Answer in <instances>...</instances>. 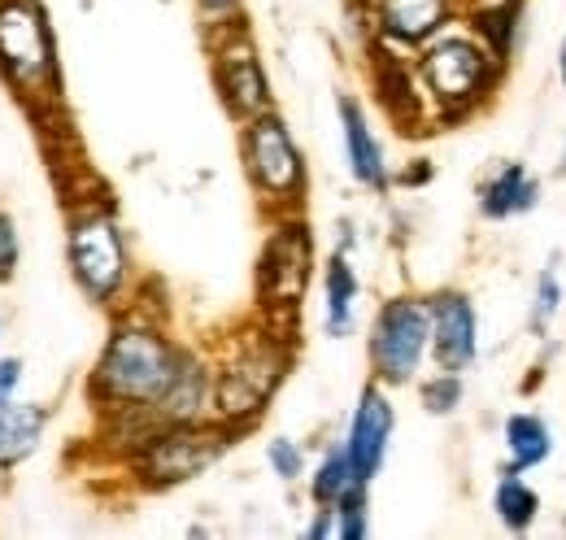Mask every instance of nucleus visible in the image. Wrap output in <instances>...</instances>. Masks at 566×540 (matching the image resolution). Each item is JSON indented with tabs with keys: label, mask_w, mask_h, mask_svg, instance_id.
Segmentation results:
<instances>
[{
	"label": "nucleus",
	"mask_w": 566,
	"mask_h": 540,
	"mask_svg": "<svg viewBox=\"0 0 566 540\" xmlns=\"http://www.w3.org/2000/svg\"><path fill=\"white\" fill-rule=\"evenodd\" d=\"M184 357V344L161 328V319L127 310L114 319L109 336L96 353V366L87 375V402L101 409H148L175 380V366Z\"/></svg>",
	"instance_id": "f257e3e1"
},
{
	"label": "nucleus",
	"mask_w": 566,
	"mask_h": 540,
	"mask_svg": "<svg viewBox=\"0 0 566 540\" xmlns=\"http://www.w3.org/2000/svg\"><path fill=\"white\" fill-rule=\"evenodd\" d=\"M292 371V344L280 332V323H262L253 332L227 340V349L213 357V418L249 432L271 397L280 393V384Z\"/></svg>",
	"instance_id": "f03ea898"
},
{
	"label": "nucleus",
	"mask_w": 566,
	"mask_h": 540,
	"mask_svg": "<svg viewBox=\"0 0 566 540\" xmlns=\"http://www.w3.org/2000/svg\"><path fill=\"white\" fill-rule=\"evenodd\" d=\"M505 70L510 66L496 62L471 31H440L415 53L419 87L427 96L431 123H440V127L467 123L471 114H480L496 96Z\"/></svg>",
	"instance_id": "7ed1b4c3"
},
{
	"label": "nucleus",
	"mask_w": 566,
	"mask_h": 540,
	"mask_svg": "<svg viewBox=\"0 0 566 540\" xmlns=\"http://www.w3.org/2000/svg\"><path fill=\"white\" fill-rule=\"evenodd\" d=\"M0 83L31 114L62 105L57 35L44 0H0Z\"/></svg>",
	"instance_id": "20e7f679"
},
{
	"label": "nucleus",
	"mask_w": 566,
	"mask_h": 540,
	"mask_svg": "<svg viewBox=\"0 0 566 540\" xmlns=\"http://www.w3.org/2000/svg\"><path fill=\"white\" fill-rule=\"evenodd\" d=\"M66 267L74 288L101 305L118 310L132 292V249L127 231L118 222V209L109 201H83L66 218Z\"/></svg>",
	"instance_id": "39448f33"
},
{
	"label": "nucleus",
	"mask_w": 566,
	"mask_h": 540,
	"mask_svg": "<svg viewBox=\"0 0 566 540\" xmlns=\"http://www.w3.org/2000/svg\"><path fill=\"white\" fill-rule=\"evenodd\" d=\"M235 427L206 418V423H161L144 436L140 445L123 458L132 479L140 484L144 492H166L179 488L197 475H206L235 445Z\"/></svg>",
	"instance_id": "423d86ee"
},
{
	"label": "nucleus",
	"mask_w": 566,
	"mask_h": 540,
	"mask_svg": "<svg viewBox=\"0 0 566 540\" xmlns=\"http://www.w3.org/2000/svg\"><path fill=\"white\" fill-rule=\"evenodd\" d=\"M240 166L266 214H301L310 193V166L280 110L240 123Z\"/></svg>",
	"instance_id": "0eeeda50"
},
{
	"label": "nucleus",
	"mask_w": 566,
	"mask_h": 540,
	"mask_svg": "<svg viewBox=\"0 0 566 540\" xmlns=\"http://www.w3.org/2000/svg\"><path fill=\"white\" fill-rule=\"evenodd\" d=\"M427 357H431V305L427 297L401 292L388 297L366 332V362H370V380H379L384 388H406L423 375Z\"/></svg>",
	"instance_id": "6e6552de"
},
{
	"label": "nucleus",
	"mask_w": 566,
	"mask_h": 540,
	"mask_svg": "<svg viewBox=\"0 0 566 540\" xmlns=\"http://www.w3.org/2000/svg\"><path fill=\"white\" fill-rule=\"evenodd\" d=\"M206 49H210L213 92L235 123H249V118L275 110V92H271V79H266L258 40H253L244 13L231 22L206 27Z\"/></svg>",
	"instance_id": "1a4fd4ad"
},
{
	"label": "nucleus",
	"mask_w": 566,
	"mask_h": 540,
	"mask_svg": "<svg viewBox=\"0 0 566 540\" xmlns=\"http://www.w3.org/2000/svg\"><path fill=\"white\" fill-rule=\"evenodd\" d=\"M314 274V236L301 214H275V227L258 253V305L271 323L296 319Z\"/></svg>",
	"instance_id": "9d476101"
},
{
	"label": "nucleus",
	"mask_w": 566,
	"mask_h": 540,
	"mask_svg": "<svg viewBox=\"0 0 566 540\" xmlns=\"http://www.w3.org/2000/svg\"><path fill=\"white\" fill-rule=\"evenodd\" d=\"M462 18V0H361V22L375 44L419 53L427 40Z\"/></svg>",
	"instance_id": "9b49d317"
},
{
	"label": "nucleus",
	"mask_w": 566,
	"mask_h": 540,
	"mask_svg": "<svg viewBox=\"0 0 566 540\" xmlns=\"http://www.w3.org/2000/svg\"><path fill=\"white\" fill-rule=\"evenodd\" d=\"M431 305V362L436 371L467 375L480 357V314L462 288H440L427 297Z\"/></svg>",
	"instance_id": "f8f14e48"
},
{
	"label": "nucleus",
	"mask_w": 566,
	"mask_h": 540,
	"mask_svg": "<svg viewBox=\"0 0 566 540\" xmlns=\"http://www.w3.org/2000/svg\"><path fill=\"white\" fill-rule=\"evenodd\" d=\"M392 432H397V405L388 397V388L379 380H366L357 405L349 414V432H345V454L354 463V471L370 484L375 475L384 471L388 449H392Z\"/></svg>",
	"instance_id": "ddd939ff"
},
{
	"label": "nucleus",
	"mask_w": 566,
	"mask_h": 540,
	"mask_svg": "<svg viewBox=\"0 0 566 540\" xmlns=\"http://www.w3.org/2000/svg\"><path fill=\"white\" fill-rule=\"evenodd\" d=\"M370 79H375V96L384 105V114L401 127V132H419L431 123L427 96L419 87L415 62H406V53L388 49V44H370Z\"/></svg>",
	"instance_id": "4468645a"
},
{
	"label": "nucleus",
	"mask_w": 566,
	"mask_h": 540,
	"mask_svg": "<svg viewBox=\"0 0 566 540\" xmlns=\"http://www.w3.org/2000/svg\"><path fill=\"white\" fill-rule=\"evenodd\" d=\"M157 423H206L213 418V362L184 344V357L175 366V380L153 405Z\"/></svg>",
	"instance_id": "2eb2a0df"
},
{
	"label": "nucleus",
	"mask_w": 566,
	"mask_h": 540,
	"mask_svg": "<svg viewBox=\"0 0 566 540\" xmlns=\"http://www.w3.org/2000/svg\"><path fill=\"white\" fill-rule=\"evenodd\" d=\"M336 114H340V139H345L349 175H354V179L361 184V188H366V193L384 197V193L392 188V170H388L384 144H379V135H375V127H370V118H366L361 101L345 92V96L336 101Z\"/></svg>",
	"instance_id": "dca6fc26"
},
{
	"label": "nucleus",
	"mask_w": 566,
	"mask_h": 540,
	"mask_svg": "<svg viewBox=\"0 0 566 540\" xmlns=\"http://www.w3.org/2000/svg\"><path fill=\"white\" fill-rule=\"evenodd\" d=\"M541 205V179L523 162H501L493 175L480 184V214L489 222L523 218Z\"/></svg>",
	"instance_id": "f3484780"
},
{
	"label": "nucleus",
	"mask_w": 566,
	"mask_h": 540,
	"mask_svg": "<svg viewBox=\"0 0 566 540\" xmlns=\"http://www.w3.org/2000/svg\"><path fill=\"white\" fill-rule=\"evenodd\" d=\"M501 471H536L554 458V427L536 409H514L501 423Z\"/></svg>",
	"instance_id": "a211bd4d"
},
{
	"label": "nucleus",
	"mask_w": 566,
	"mask_h": 540,
	"mask_svg": "<svg viewBox=\"0 0 566 540\" xmlns=\"http://www.w3.org/2000/svg\"><path fill=\"white\" fill-rule=\"evenodd\" d=\"M357 297H361V279H357L349 249H336L323 270V332L332 340H349L357 328Z\"/></svg>",
	"instance_id": "6ab92c4d"
},
{
	"label": "nucleus",
	"mask_w": 566,
	"mask_h": 540,
	"mask_svg": "<svg viewBox=\"0 0 566 540\" xmlns=\"http://www.w3.org/2000/svg\"><path fill=\"white\" fill-rule=\"evenodd\" d=\"M49 427V409L35 402H0V471H13L18 463H27Z\"/></svg>",
	"instance_id": "aec40b11"
},
{
	"label": "nucleus",
	"mask_w": 566,
	"mask_h": 540,
	"mask_svg": "<svg viewBox=\"0 0 566 540\" xmlns=\"http://www.w3.org/2000/svg\"><path fill=\"white\" fill-rule=\"evenodd\" d=\"M462 18H467L471 35L493 53L496 62H505V66H510V58H514V40H518L523 0H484V4H462Z\"/></svg>",
	"instance_id": "412c9836"
},
{
	"label": "nucleus",
	"mask_w": 566,
	"mask_h": 540,
	"mask_svg": "<svg viewBox=\"0 0 566 540\" xmlns=\"http://www.w3.org/2000/svg\"><path fill=\"white\" fill-rule=\"evenodd\" d=\"M493 515L496 523L514 537L532 532L541 519V492L523 479V471H501L493 484Z\"/></svg>",
	"instance_id": "4be33fe9"
},
{
	"label": "nucleus",
	"mask_w": 566,
	"mask_h": 540,
	"mask_svg": "<svg viewBox=\"0 0 566 540\" xmlns=\"http://www.w3.org/2000/svg\"><path fill=\"white\" fill-rule=\"evenodd\" d=\"M357 488H366V479L354 471L345 445H332V449L318 458V467L310 471V501H314V506H336V501H345Z\"/></svg>",
	"instance_id": "5701e85b"
},
{
	"label": "nucleus",
	"mask_w": 566,
	"mask_h": 540,
	"mask_svg": "<svg viewBox=\"0 0 566 540\" xmlns=\"http://www.w3.org/2000/svg\"><path fill=\"white\" fill-rule=\"evenodd\" d=\"M462 402H467V384H462L458 371H436V375L419 380V405H423L431 418H449V414H458V405Z\"/></svg>",
	"instance_id": "b1692460"
},
{
	"label": "nucleus",
	"mask_w": 566,
	"mask_h": 540,
	"mask_svg": "<svg viewBox=\"0 0 566 540\" xmlns=\"http://www.w3.org/2000/svg\"><path fill=\"white\" fill-rule=\"evenodd\" d=\"M558 310H563V274H558V267H545L541 274H536L532 310H527V328H532V336H545L549 323L558 319Z\"/></svg>",
	"instance_id": "393cba45"
},
{
	"label": "nucleus",
	"mask_w": 566,
	"mask_h": 540,
	"mask_svg": "<svg viewBox=\"0 0 566 540\" xmlns=\"http://www.w3.org/2000/svg\"><path fill=\"white\" fill-rule=\"evenodd\" d=\"M336 510V540H366L370 537V484L349 492L345 501L332 506Z\"/></svg>",
	"instance_id": "a878e982"
},
{
	"label": "nucleus",
	"mask_w": 566,
	"mask_h": 540,
	"mask_svg": "<svg viewBox=\"0 0 566 540\" xmlns=\"http://www.w3.org/2000/svg\"><path fill=\"white\" fill-rule=\"evenodd\" d=\"M266 467L283 484H296V479H305V449L292 436H271L266 440Z\"/></svg>",
	"instance_id": "bb28decb"
},
{
	"label": "nucleus",
	"mask_w": 566,
	"mask_h": 540,
	"mask_svg": "<svg viewBox=\"0 0 566 540\" xmlns=\"http://www.w3.org/2000/svg\"><path fill=\"white\" fill-rule=\"evenodd\" d=\"M18 262H22V240H18V222L9 209H0V288L13 283L18 274Z\"/></svg>",
	"instance_id": "cd10ccee"
},
{
	"label": "nucleus",
	"mask_w": 566,
	"mask_h": 540,
	"mask_svg": "<svg viewBox=\"0 0 566 540\" xmlns=\"http://www.w3.org/2000/svg\"><path fill=\"white\" fill-rule=\"evenodd\" d=\"M197 13L206 18V27H218V22H231L240 18V0H192Z\"/></svg>",
	"instance_id": "c85d7f7f"
},
{
	"label": "nucleus",
	"mask_w": 566,
	"mask_h": 540,
	"mask_svg": "<svg viewBox=\"0 0 566 540\" xmlns=\"http://www.w3.org/2000/svg\"><path fill=\"white\" fill-rule=\"evenodd\" d=\"M22 388V357H0V402L18 397Z\"/></svg>",
	"instance_id": "c756f323"
},
{
	"label": "nucleus",
	"mask_w": 566,
	"mask_h": 540,
	"mask_svg": "<svg viewBox=\"0 0 566 540\" xmlns=\"http://www.w3.org/2000/svg\"><path fill=\"white\" fill-rule=\"evenodd\" d=\"M310 540H336V510L332 506H314V519L305 528Z\"/></svg>",
	"instance_id": "7c9ffc66"
},
{
	"label": "nucleus",
	"mask_w": 566,
	"mask_h": 540,
	"mask_svg": "<svg viewBox=\"0 0 566 540\" xmlns=\"http://www.w3.org/2000/svg\"><path fill=\"white\" fill-rule=\"evenodd\" d=\"M427 175H431L427 166H415V170H406V175H397V179H401V184H423Z\"/></svg>",
	"instance_id": "2f4dec72"
},
{
	"label": "nucleus",
	"mask_w": 566,
	"mask_h": 540,
	"mask_svg": "<svg viewBox=\"0 0 566 540\" xmlns=\"http://www.w3.org/2000/svg\"><path fill=\"white\" fill-rule=\"evenodd\" d=\"M558 79L566 83V35H563V44H558Z\"/></svg>",
	"instance_id": "473e14b6"
},
{
	"label": "nucleus",
	"mask_w": 566,
	"mask_h": 540,
	"mask_svg": "<svg viewBox=\"0 0 566 540\" xmlns=\"http://www.w3.org/2000/svg\"><path fill=\"white\" fill-rule=\"evenodd\" d=\"M462 4H484V0H462Z\"/></svg>",
	"instance_id": "72a5a7b5"
},
{
	"label": "nucleus",
	"mask_w": 566,
	"mask_h": 540,
	"mask_svg": "<svg viewBox=\"0 0 566 540\" xmlns=\"http://www.w3.org/2000/svg\"><path fill=\"white\" fill-rule=\"evenodd\" d=\"M563 170H566V144H563Z\"/></svg>",
	"instance_id": "f704fd0d"
},
{
	"label": "nucleus",
	"mask_w": 566,
	"mask_h": 540,
	"mask_svg": "<svg viewBox=\"0 0 566 540\" xmlns=\"http://www.w3.org/2000/svg\"><path fill=\"white\" fill-rule=\"evenodd\" d=\"M563 537H566V515H563Z\"/></svg>",
	"instance_id": "c9c22d12"
}]
</instances>
